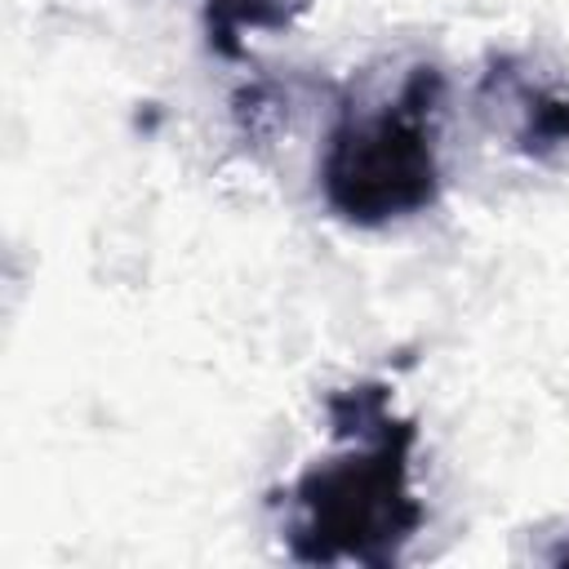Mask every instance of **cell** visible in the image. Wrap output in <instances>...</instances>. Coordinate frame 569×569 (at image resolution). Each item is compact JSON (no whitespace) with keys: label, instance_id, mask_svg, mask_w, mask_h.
Wrapping results in <instances>:
<instances>
[{"label":"cell","instance_id":"obj_1","mask_svg":"<svg viewBox=\"0 0 569 569\" xmlns=\"http://www.w3.org/2000/svg\"><path fill=\"white\" fill-rule=\"evenodd\" d=\"M413 436V422L400 418L387 436L365 440V449L302 471L293 485L298 520L289 529V551L311 565H391L422 525V502L409 489Z\"/></svg>","mask_w":569,"mask_h":569},{"label":"cell","instance_id":"obj_2","mask_svg":"<svg viewBox=\"0 0 569 569\" xmlns=\"http://www.w3.org/2000/svg\"><path fill=\"white\" fill-rule=\"evenodd\" d=\"M445 80L436 67H413L400 98L378 116H347L325 151L320 187L333 213L360 227H382L427 209L440 196L431 120Z\"/></svg>","mask_w":569,"mask_h":569},{"label":"cell","instance_id":"obj_3","mask_svg":"<svg viewBox=\"0 0 569 569\" xmlns=\"http://www.w3.org/2000/svg\"><path fill=\"white\" fill-rule=\"evenodd\" d=\"M480 98L511 107V138L525 156H551L569 142V98H560L542 84H529L516 71V62H507V58L493 62L485 71Z\"/></svg>","mask_w":569,"mask_h":569},{"label":"cell","instance_id":"obj_4","mask_svg":"<svg viewBox=\"0 0 569 569\" xmlns=\"http://www.w3.org/2000/svg\"><path fill=\"white\" fill-rule=\"evenodd\" d=\"M302 9V0H209V44L227 58L240 53L244 27H289V18Z\"/></svg>","mask_w":569,"mask_h":569},{"label":"cell","instance_id":"obj_5","mask_svg":"<svg viewBox=\"0 0 569 569\" xmlns=\"http://www.w3.org/2000/svg\"><path fill=\"white\" fill-rule=\"evenodd\" d=\"M329 422L342 440H378L400 418H391L382 382H356V387H342L329 396Z\"/></svg>","mask_w":569,"mask_h":569},{"label":"cell","instance_id":"obj_6","mask_svg":"<svg viewBox=\"0 0 569 569\" xmlns=\"http://www.w3.org/2000/svg\"><path fill=\"white\" fill-rule=\"evenodd\" d=\"M556 565H569V547H560V551H556Z\"/></svg>","mask_w":569,"mask_h":569}]
</instances>
